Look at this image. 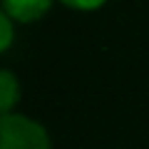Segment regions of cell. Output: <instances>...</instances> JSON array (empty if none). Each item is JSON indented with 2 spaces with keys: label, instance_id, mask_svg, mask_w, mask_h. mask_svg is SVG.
<instances>
[{
  "label": "cell",
  "instance_id": "obj_1",
  "mask_svg": "<svg viewBox=\"0 0 149 149\" xmlns=\"http://www.w3.org/2000/svg\"><path fill=\"white\" fill-rule=\"evenodd\" d=\"M0 149H50V134L40 122L25 114H3Z\"/></svg>",
  "mask_w": 149,
  "mask_h": 149
},
{
  "label": "cell",
  "instance_id": "obj_2",
  "mask_svg": "<svg viewBox=\"0 0 149 149\" xmlns=\"http://www.w3.org/2000/svg\"><path fill=\"white\" fill-rule=\"evenodd\" d=\"M3 10L17 22H32L52 8V0H0Z\"/></svg>",
  "mask_w": 149,
  "mask_h": 149
},
{
  "label": "cell",
  "instance_id": "obj_3",
  "mask_svg": "<svg viewBox=\"0 0 149 149\" xmlns=\"http://www.w3.org/2000/svg\"><path fill=\"white\" fill-rule=\"evenodd\" d=\"M20 102V82L10 70H0V117L13 114V107Z\"/></svg>",
  "mask_w": 149,
  "mask_h": 149
},
{
  "label": "cell",
  "instance_id": "obj_4",
  "mask_svg": "<svg viewBox=\"0 0 149 149\" xmlns=\"http://www.w3.org/2000/svg\"><path fill=\"white\" fill-rule=\"evenodd\" d=\"M13 37H15V30H13V17L0 8V55L13 45Z\"/></svg>",
  "mask_w": 149,
  "mask_h": 149
},
{
  "label": "cell",
  "instance_id": "obj_5",
  "mask_svg": "<svg viewBox=\"0 0 149 149\" xmlns=\"http://www.w3.org/2000/svg\"><path fill=\"white\" fill-rule=\"evenodd\" d=\"M67 8H74V10H97L100 5H104L107 0H62Z\"/></svg>",
  "mask_w": 149,
  "mask_h": 149
}]
</instances>
